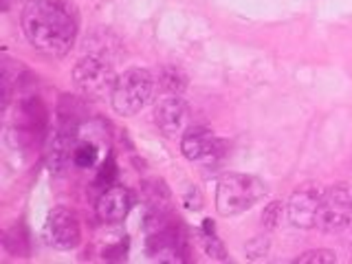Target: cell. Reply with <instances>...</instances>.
Masks as SVG:
<instances>
[{
    "label": "cell",
    "instance_id": "23",
    "mask_svg": "<svg viewBox=\"0 0 352 264\" xmlns=\"http://www.w3.org/2000/svg\"><path fill=\"white\" fill-rule=\"evenodd\" d=\"M126 256H128V240H121L119 245L104 249L106 260H126Z\"/></svg>",
    "mask_w": 352,
    "mask_h": 264
},
{
    "label": "cell",
    "instance_id": "21",
    "mask_svg": "<svg viewBox=\"0 0 352 264\" xmlns=\"http://www.w3.org/2000/svg\"><path fill=\"white\" fill-rule=\"evenodd\" d=\"M282 201H273L269 203L267 207H264V212H262V225L267 227V229H275L280 225V220H282Z\"/></svg>",
    "mask_w": 352,
    "mask_h": 264
},
{
    "label": "cell",
    "instance_id": "8",
    "mask_svg": "<svg viewBox=\"0 0 352 264\" xmlns=\"http://www.w3.org/2000/svg\"><path fill=\"white\" fill-rule=\"evenodd\" d=\"M324 187L317 183L302 185L300 190H295L286 203V214L289 220L300 229H313L317 223V212L324 198Z\"/></svg>",
    "mask_w": 352,
    "mask_h": 264
},
{
    "label": "cell",
    "instance_id": "18",
    "mask_svg": "<svg viewBox=\"0 0 352 264\" xmlns=\"http://www.w3.org/2000/svg\"><path fill=\"white\" fill-rule=\"evenodd\" d=\"M295 262L297 264H335L337 256H335V251H330V249H313V251L302 253Z\"/></svg>",
    "mask_w": 352,
    "mask_h": 264
},
{
    "label": "cell",
    "instance_id": "15",
    "mask_svg": "<svg viewBox=\"0 0 352 264\" xmlns=\"http://www.w3.org/2000/svg\"><path fill=\"white\" fill-rule=\"evenodd\" d=\"M84 104L80 102L77 97H71V95H64L62 102H60V126H66V128H77L80 126V121L84 117Z\"/></svg>",
    "mask_w": 352,
    "mask_h": 264
},
{
    "label": "cell",
    "instance_id": "6",
    "mask_svg": "<svg viewBox=\"0 0 352 264\" xmlns=\"http://www.w3.org/2000/svg\"><path fill=\"white\" fill-rule=\"evenodd\" d=\"M49 126L47 108L38 97H25L18 108V121L14 128V137H18V146L33 148L42 141Z\"/></svg>",
    "mask_w": 352,
    "mask_h": 264
},
{
    "label": "cell",
    "instance_id": "4",
    "mask_svg": "<svg viewBox=\"0 0 352 264\" xmlns=\"http://www.w3.org/2000/svg\"><path fill=\"white\" fill-rule=\"evenodd\" d=\"M352 225V187L335 183L326 187L322 205L317 212L315 227L324 234H341Z\"/></svg>",
    "mask_w": 352,
    "mask_h": 264
},
{
    "label": "cell",
    "instance_id": "12",
    "mask_svg": "<svg viewBox=\"0 0 352 264\" xmlns=\"http://www.w3.org/2000/svg\"><path fill=\"white\" fill-rule=\"evenodd\" d=\"M132 209V194L121 185H110L97 198V216L106 225H119Z\"/></svg>",
    "mask_w": 352,
    "mask_h": 264
},
{
    "label": "cell",
    "instance_id": "9",
    "mask_svg": "<svg viewBox=\"0 0 352 264\" xmlns=\"http://www.w3.org/2000/svg\"><path fill=\"white\" fill-rule=\"evenodd\" d=\"M47 231H49L51 245L60 251H71L80 245V240H82L80 220H77V216L66 207L53 209L47 223Z\"/></svg>",
    "mask_w": 352,
    "mask_h": 264
},
{
    "label": "cell",
    "instance_id": "10",
    "mask_svg": "<svg viewBox=\"0 0 352 264\" xmlns=\"http://www.w3.org/2000/svg\"><path fill=\"white\" fill-rule=\"evenodd\" d=\"M187 115L190 110H187L185 99L181 95H168L154 108V126L165 137H179L185 132Z\"/></svg>",
    "mask_w": 352,
    "mask_h": 264
},
{
    "label": "cell",
    "instance_id": "7",
    "mask_svg": "<svg viewBox=\"0 0 352 264\" xmlns=\"http://www.w3.org/2000/svg\"><path fill=\"white\" fill-rule=\"evenodd\" d=\"M181 152H183V157L192 163L212 165V163H218V159H223L225 141L216 139L214 132L209 128H203V126L187 128L181 137Z\"/></svg>",
    "mask_w": 352,
    "mask_h": 264
},
{
    "label": "cell",
    "instance_id": "13",
    "mask_svg": "<svg viewBox=\"0 0 352 264\" xmlns=\"http://www.w3.org/2000/svg\"><path fill=\"white\" fill-rule=\"evenodd\" d=\"M3 245H5V251L9 253V256H14V258H27L29 253H31L27 227L22 225V223H18V225H14L11 229H7L5 236H3Z\"/></svg>",
    "mask_w": 352,
    "mask_h": 264
},
{
    "label": "cell",
    "instance_id": "22",
    "mask_svg": "<svg viewBox=\"0 0 352 264\" xmlns=\"http://www.w3.org/2000/svg\"><path fill=\"white\" fill-rule=\"evenodd\" d=\"M269 247H271L269 238H264V236L253 238V240L249 242V245H247V258H251V260L264 258V256L269 253Z\"/></svg>",
    "mask_w": 352,
    "mask_h": 264
},
{
    "label": "cell",
    "instance_id": "11",
    "mask_svg": "<svg viewBox=\"0 0 352 264\" xmlns=\"http://www.w3.org/2000/svg\"><path fill=\"white\" fill-rule=\"evenodd\" d=\"M77 128H66L60 126V130L55 132V137L49 141L47 148V168L51 174L62 176L69 172L71 165H75V148H77Z\"/></svg>",
    "mask_w": 352,
    "mask_h": 264
},
{
    "label": "cell",
    "instance_id": "2",
    "mask_svg": "<svg viewBox=\"0 0 352 264\" xmlns=\"http://www.w3.org/2000/svg\"><path fill=\"white\" fill-rule=\"evenodd\" d=\"M267 196V185L258 176L229 172L220 176L216 190V209L220 216L245 214L253 205H258Z\"/></svg>",
    "mask_w": 352,
    "mask_h": 264
},
{
    "label": "cell",
    "instance_id": "17",
    "mask_svg": "<svg viewBox=\"0 0 352 264\" xmlns=\"http://www.w3.org/2000/svg\"><path fill=\"white\" fill-rule=\"evenodd\" d=\"M73 161H75V168H80V170L93 168V165L97 163V146H95V143H91V141L77 143Z\"/></svg>",
    "mask_w": 352,
    "mask_h": 264
},
{
    "label": "cell",
    "instance_id": "3",
    "mask_svg": "<svg viewBox=\"0 0 352 264\" xmlns=\"http://www.w3.org/2000/svg\"><path fill=\"white\" fill-rule=\"evenodd\" d=\"M154 95V77L148 69H128L115 82L110 104L117 115L132 117L150 104Z\"/></svg>",
    "mask_w": 352,
    "mask_h": 264
},
{
    "label": "cell",
    "instance_id": "20",
    "mask_svg": "<svg viewBox=\"0 0 352 264\" xmlns=\"http://www.w3.org/2000/svg\"><path fill=\"white\" fill-rule=\"evenodd\" d=\"M115 179H117V165L113 159H106L104 165L99 168L97 172V179H95V185L102 187V190H108L110 185H115Z\"/></svg>",
    "mask_w": 352,
    "mask_h": 264
},
{
    "label": "cell",
    "instance_id": "14",
    "mask_svg": "<svg viewBox=\"0 0 352 264\" xmlns=\"http://www.w3.org/2000/svg\"><path fill=\"white\" fill-rule=\"evenodd\" d=\"M141 190L148 201V207H152V209H168L170 207L172 194L163 181H146L141 185Z\"/></svg>",
    "mask_w": 352,
    "mask_h": 264
},
{
    "label": "cell",
    "instance_id": "24",
    "mask_svg": "<svg viewBox=\"0 0 352 264\" xmlns=\"http://www.w3.org/2000/svg\"><path fill=\"white\" fill-rule=\"evenodd\" d=\"M185 207L187 209H192V212H198V209H203V196L201 192L196 190V187H190V192L185 194Z\"/></svg>",
    "mask_w": 352,
    "mask_h": 264
},
{
    "label": "cell",
    "instance_id": "19",
    "mask_svg": "<svg viewBox=\"0 0 352 264\" xmlns=\"http://www.w3.org/2000/svg\"><path fill=\"white\" fill-rule=\"evenodd\" d=\"M203 247H205V253L212 260H218V262H227L229 256H227V249L225 245L220 242V238L216 234H205L203 238Z\"/></svg>",
    "mask_w": 352,
    "mask_h": 264
},
{
    "label": "cell",
    "instance_id": "16",
    "mask_svg": "<svg viewBox=\"0 0 352 264\" xmlns=\"http://www.w3.org/2000/svg\"><path fill=\"white\" fill-rule=\"evenodd\" d=\"M159 88L165 95H183L187 88V75L176 66H168V69L161 71Z\"/></svg>",
    "mask_w": 352,
    "mask_h": 264
},
{
    "label": "cell",
    "instance_id": "1",
    "mask_svg": "<svg viewBox=\"0 0 352 264\" xmlns=\"http://www.w3.org/2000/svg\"><path fill=\"white\" fill-rule=\"evenodd\" d=\"M22 31L47 58H64L77 38V20L60 0H29L22 9Z\"/></svg>",
    "mask_w": 352,
    "mask_h": 264
},
{
    "label": "cell",
    "instance_id": "5",
    "mask_svg": "<svg viewBox=\"0 0 352 264\" xmlns=\"http://www.w3.org/2000/svg\"><path fill=\"white\" fill-rule=\"evenodd\" d=\"M73 82L88 99H108L113 95L117 75L106 60L91 55V58H84L75 64Z\"/></svg>",
    "mask_w": 352,
    "mask_h": 264
},
{
    "label": "cell",
    "instance_id": "25",
    "mask_svg": "<svg viewBox=\"0 0 352 264\" xmlns=\"http://www.w3.org/2000/svg\"><path fill=\"white\" fill-rule=\"evenodd\" d=\"M203 231H205V234H216V225H214V220H205V223H203Z\"/></svg>",
    "mask_w": 352,
    "mask_h": 264
}]
</instances>
